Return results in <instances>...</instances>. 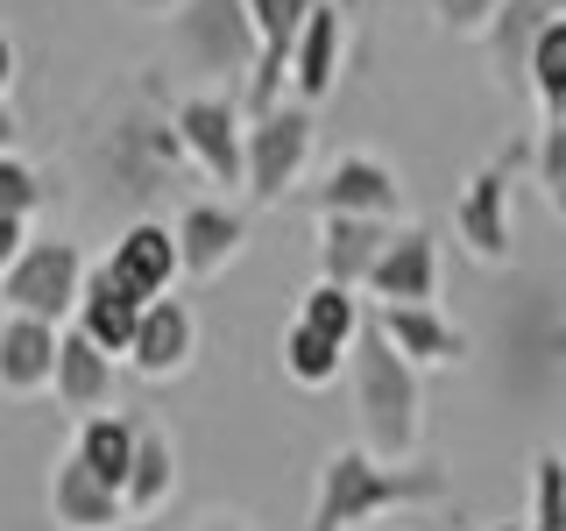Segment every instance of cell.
Listing matches in <instances>:
<instances>
[{
	"label": "cell",
	"instance_id": "f546056e",
	"mask_svg": "<svg viewBox=\"0 0 566 531\" xmlns=\"http://www.w3.org/2000/svg\"><path fill=\"white\" fill-rule=\"evenodd\" d=\"M495 8H503V0H432V14H439L447 35H489Z\"/></svg>",
	"mask_w": 566,
	"mask_h": 531
},
{
	"label": "cell",
	"instance_id": "52a82bcc",
	"mask_svg": "<svg viewBox=\"0 0 566 531\" xmlns=\"http://www.w3.org/2000/svg\"><path fill=\"white\" fill-rule=\"evenodd\" d=\"M170 128H177L185 156L212 177V185H248V128H241V106L227 100V93H191V100H177Z\"/></svg>",
	"mask_w": 566,
	"mask_h": 531
},
{
	"label": "cell",
	"instance_id": "74e56055",
	"mask_svg": "<svg viewBox=\"0 0 566 531\" xmlns=\"http://www.w3.org/2000/svg\"><path fill=\"white\" fill-rule=\"evenodd\" d=\"M559 354H566V333H559Z\"/></svg>",
	"mask_w": 566,
	"mask_h": 531
},
{
	"label": "cell",
	"instance_id": "836d02e7",
	"mask_svg": "<svg viewBox=\"0 0 566 531\" xmlns=\"http://www.w3.org/2000/svg\"><path fill=\"white\" fill-rule=\"evenodd\" d=\"M14 135L22 128H14V106H8V93H0V149H14Z\"/></svg>",
	"mask_w": 566,
	"mask_h": 531
},
{
	"label": "cell",
	"instance_id": "8fae6325",
	"mask_svg": "<svg viewBox=\"0 0 566 531\" xmlns=\"http://www.w3.org/2000/svg\"><path fill=\"white\" fill-rule=\"evenodd\" d=\"M191 354H199V319H191V305L170 298V291L149 298V312H142V326H135V347H128L135 376H149V383L185 376Z\"/></svg>",
	"mask_w": 566,
	"mask_h": 531
},
{
	"label": "cell",
	"instance_id": "603a6c76",
	"mask_svg": "<svg viewBox=\"0 0 566 531\" xmlns=\"http://www.w3.org/2000/svg\"><path fill=\"white\" fill-rule=\"evenodd\" d=\"M340 368H347V341L318 333L312 319H291V326H283V376L297 389H333Z\"/></svg>",
	"mask_w": 566,
	"mask_h": 531
},
{
	"label": "cell",
	"instance_id": "d6986e66",
	"mask_svg": "<svg viewBox=\"0 0 566 531\" xmlns=\"http://www.w3.org/2000/svg\"><path fill=\"white\" fill-rule=\"evenodd\" d=\"M376 319H382V333H389L403 354H411L418 368H453V362H468V333H460L439 305H376Z\"/></svg>",
	"mask_w": 566,
	"mask_h": 531
},
{
	"label": "cell",
	"instance_id": "ffe728a7",
	"mask_svg": "<svg viewBox=\"0 0 566 531\" xmlns=\"http://www.w3.org/2000/svg\"><path fill=\"white\" fill-rule=\"evenodd\" d=\"M106 262H114V270L128 277L142 298H164L170 283L185 277V248H177V227H156V220H135L128 235L114 241V256H106Z\"/></svg>",
	"mask_w": 566,
	"mask_h": 531
},
{
	"label": "cell",
	"instance_id": "5b68a950",
	"mask_svg": "<svg viewBox=\"0 0 566 531\" xmlns=\"http://www.w3.org/2000/svg\"><path fill=\"white\" fill-rule=\"evenodd\" d=\"M312 164V106H270V114L248 121V199L255 206H276L291 199V185L305 177Z\"/></svg>",
	"mask_w": 566,
	"mask_h": 531
},
{
	"label": "cell",
	"instance_id": "484cf974",
	"mask_svg": "<svg viewBox=\"0 0 566 531\" xmlns=\"http://www.w3.org/2000/svg\"><path fill=\"white\" fill-rule=\"evenodd\" d=\"M531 100L545 106V121L566 114V14H553L545 35L531 43Z\"/></svg>",
	"mask_w": 566,
	"mask_h": 531
},
{
	"label": "cell",
	"instance_id": "cb8c5ba5",
	"mask_svg": "<svg viewBox=\"0 0 566 531\" xmlns=\"http://www.w3.org/2000/svg\"><path fill=\"white\" fill-rule=\"evenodd\" d=\"M78 454L85 468L106 475L114 489H128V468H135V418H114V412H93L78 425Z\"/></svg>",
	"mask_w": 566,
	"mask_h": 531
},
{
	"label": "cell",
	"instance_id": "4316f807",
	"mask_svg": "<svg viewBox=\"0 0 566 531\" xmlns=\"http://www.w3.org/2000/svg\"><path fill=\"white\" fill-rule=\"evenodd\" d=\"M531 531H566V454H538L531 468Z\"/></svg>",
	"mask_w": 566,
	"mask_h": 531
},
{
	"label": "cell",
	"instance_id": "d4e9b609",
	"mask_svg": "<svg viewBox=\"0 0 566 531\" xmlns=\"http://www.w3.org/2000/svg\"><path fill=\"white\" fill-rule=\"evenodd\" d=\"M297 319H312L318 333H333V341H347L354 347V333H361V298H354V283H333V277H318L305 298H297Z\"/></svg>",
	"mask_w": 566,
	"mask_h": 531
},
{
	"label": "cell",
	"instance_id": "7402d4cb",
	"mask_svg": "<svg viewBox=\"0 0 566 531\" xmlns=\"http://www.w3.org/2000/svg\"><path fill=\"white\" fill-rule=\"evenodd\" d=\"M170 489H177V447H170V433L164 425H149V418H135V468H128V518H156V510L170 503Z\"/></svg>",
	"mask_w": 566,
	"mask_h": 531
},
{
	"label": "cell",
	"instance_id": "e575fe53",
	"mask_svg": "<svg viewBox=\"0 0 566 531\" xmlns=\"http://www.w3.org/2000/svg\"><path fill=\"white\" fill-rule=\"evenodd\" d=\"M206 531H248V524H234V518H206Z\"/></svg>",
	"mask_w": 566,
	"mask_h": 531
},
{
	"label": "cell",
	"instance_id": "5bb4252c",
	"mask_svg": "<svg viewBox=\"0 0 566 531\" xmlns=\"http://www.w3.org/2000/svg\"><path fill=\"white\" fill-rule=\"evenodd\" d=\"M57 341L64 333L35 312H8L0 319V389L8 397H35L57 383Z\"/></svg>",
	"mask_w": 566,
	"mask_h": 531
},
{
	"label": "cell",
	"instance_id": "d590c367",
	"mask_svg": "<svg viewBox=\"0 0 566 531\" xmlns=\"http://www.w3.org/2000/svg\"><path fill=\"white\" fill-rule=\"evenodd\" d=\"M120 531H156V524H149V518H128V524H120Z\"/></svg>",
	"mask_w": 566,
	"mask_h": 531
},
{
	"label": "cell",
	"instance_id": "7c38bea8",
	"mask_svg": "<svg viewBox=\"0 0 566 531\" xmlns=\"http://www.w3.org/2000/svg\"><path fill=\"white\" fill-rule=\"evenodd\" d=\"M305 199L318 212H376V220H397V212H403V185H397V170H389L382 156H340Z\"/></svg>",
	"mask_w": 566,
	"mask_h": 531
},
{
	"label": "cell",
	"instance_id": "1f68e13d",
	"mask_svg": "<svg viewBox=\"0 0 566 531\" xmlns=\"http://www.w3.org/2000/svg\"><path fill=\"white\" fill-rule=\"evenodd\" d=\"M120 8H128V14H142V22H170V14L185 8V0H120Z\"/></svg>",
	"mask_w": 566,
	"mask_h": 531
},
{
	"label": "cell",
	"instance_id": "d6a6232c",
	"mask_svg": "<svg viewBox=\"0 0 566 531\" xmlns=\"http://www.w3.org/2000/svg\"><path fill=\"white\" fill-rule=\"evenodd\" d=\"M14 85V43H8V29H0V93Z\"/></svg>",
	"mask_w": 566,
	"mask_h": 531
},
{
	"label": "cell",
	"instance_id": "83f0119b",
	"mask_svg": "<svg viewBox=\"0 0 566 531\" xmlns=\"http://www.w3.org/2000/svg\"><path fill=\"white\" fill-rule=\"evenodd\" d=\"M531 170H538V185H545V206L566 220V114L545 121L538 149H531Z\"/></svg>",
	"mask_w": 566,
	"mask_h": 531
},
{
	"label": "cell",
	"instance_id": "9a60e30c",
	"mask_svg": "<svg viewBox=\"0 0 566 531\" xmlns=\"http://www.w3.org/2000/svg\"><path fill=\"white\" fill-rule=\"evenodd\" d=\"M142 312H149V298H142L135 283L114 270V262H99V270H85V298H78V312H71V319H78V326L93 333L106 354H128Z\"/></svg>",
	"mask_w": 566,
	"mask_h": 531
},
{
	"label": "cell",
	"instance_id": "8992f818",
	"mask_svg": "<svg viewBox=\"0 0 566 531\" xmlns=\"http://www.w3.org/2000/svg\"><path fill=\"white\" fill-rule=\"evenodd\" d=\"M85 298V256L71 241H29L22 256L8 262V277H0V305L8 312H35V319H71Z\"/></svg>",
	"mask_w": 566,
	"mask_h": 531
},
{
	"label": "cell",
	"instance_id": "9c48e42d",
	"mask_svg": "<svg viewBox=\"0 0 566 531\" xmlns=\"http://www.w3.org/2000/svg\"><path fill=\"white\" fill-rule=\"evenodd\" d=\"M389 235L397 220H376V212H318V277L368 291V270L382 262Z\"/></svg>",
	"mask_w": 566,
	"mask_h": 531
},
{
	"label": "cell",
	"instance_id": "f1b7e54d",
	"mask_svg": "<svg viewBox=\"0 0 566 531\" xmlns=\"http://www.w3.org/2000/svg\"><path fill=\"white\" fill-rule=\"evenodd\" d=\"M35 206H43V177H35L14 149H0V212H8V220H29Z\"/></svg>",
	"mask_w": 566,
	"mask_h": 531
},
{
	"label": "cell",
	"instance_id": "3957f363",
	"mask_svg": "<svg viewBox=\"0 0 566 531\" xmlns=\"http://www.w3.org/2000/svg\"><path fill=\"white\" fill-rule=\"evenodd\" d=\"M170 58L191 79H255L262 64V29L248 0H185L170 14Z\"/></svg>",
	"mask_w": 566,
	"mask_h": 531
},
{
	"label": "cell",
	"instance_id": "ac0fdd59",
	"mask_svg": "<svg viewBox=\"0 0 566 531\" xmlns=\"http://www.w3.org/2000/svg\"><path fill=\"white\" fill-rule=\"evenodd\" d=\"M50 389H57V404L78 412V418H93V412L114 404V354H106L78 319H71L64 341H57V383H50Z\"/></svg>",
	"mask_w": 566,
	"mask_h": 531
},
{
	"label": "cell",
	"instance_id": "4fadbf2b",
	"mask_svg": "<svg viewBox=\"0 0 566 531\" xmlns=\"http://www.w3.org/2000/svg\"><path fill=\"white\" fill-rule=\"evenodd\" d=\"M248 8H255V29H262V64H255V79H248V114H270L283 100V85H291L297 29H305V14L318 0H248Z\"/></svg>",
	"mask_w": 566,
	"mask_h": 531
},
{
	"label": "cell",
	"instance_id": "6da1fadb",
	"mask_svg": "<svg viewBox=\"0 0 566 531\" xmlns=\"http://www.w3.org/2000/svg\"><path fill=\"white\" fill-rule=\"evenodd\" d=\"M347 376H354L361 447H376L382 460H411L418 433H424V383H418V362L382 333L376 312L361 319V333H354V347H347Z\"/></svg>",
	"mask_w": 566,
	"mask_h": 531
},
{
	"label": "cell",
	"instance_id": "8d00e7d4",
	"mask_svg": "<svg viewBox=\"0 0 566 531\" xmlns=\"http://www.w3.org/2000/svg\"><path fill=\"white\" fill-rule=\"evenodd\" d=\"M489 531H531V524H489Z\"/></svg>",
	"mask_w": 566,
	"mask_h": 531
},
{
	"label": "cell",
	"instance_id": "44dd1931",
	"mask_svg": "<svg viewBox=\"0 0 566 531\" xmlns=\"http://www.w3.org/2000/svg\"><path fill=\"white\" fill-rule=\"evenodd\" d=\"M248 241V220L227 206H185V220H177V248H185V277H220L227 262L241 256Z\"/></svg>",
	"mask_w": 566,
	"mask_h": 531
},
{
	"label": "cell",
	"instance_id": "30bf717a",
	"mask_svg": "<svg viewBox=\"0 0 566 531\" xmlns=\"http://www.w3.org/2000/svg\"><path fill=\"white\" fill-rule=\"evenodd\" d=\"M50 518L64 531H120L128 524V496H120L106 475L85 468V454L71 447L57 460V475H50Z\"/></svg>",
	"mask_w": 566,
	"mask_h": 531
},
{
	"label": "cell",
	"instance_id": "277c9868",
	"mask_svg": "<svg viewBox=\"0 0 566 531\" xmlns=\"http://www.w3.org/2000/svg\"><path fill=\"white\" fill-rule=\"evenodd\" d=\"M531 149H538V142L517 135L503 156H489V164L460 185V199H453V235H460V248H468L474 262H489V270H503L510 248H517V227H510V191H517V170L531 164Z\"/></svg>",
	"mask_w": 566,
	"mask_h": 531
},
{
	"label": "cell",
	"instance_id": "7a4b0ae2",
	"mask_svg": "<svg viewBox=\"0 0 566 531\" xmlns=\"http://www.w3.org/2000/svg\"><path fill=\"white\" fill-rule=\"evenodd\" d=\"M418 503H447V475L439 468H403V460H382L376 447H340L318 468L312 531H354V524H376L389 510H418Z\"/></svg>",
	"mask_w": 566,
	"mask_h": 531
},
{
	"label": "cell",
	"instance_id": "e0dca14e",
	"mask_svg": "<svg viewBox=\"0 0 566 531\" xmlns=\"http://www.w3.org/2000/svg\"><path fill=\"white\" fill-rule=\"evenodd\" d=\"M566 14V0H503L489 22V64L503 79V93H531V43L545 35V22Z\"/></svg>",
	"mask_w": 566,
	"mask_h": 531
},
{
	"label": "cell",
	"instance_id": "4dcf8cb0",
	"mask_svg": "<svg viewBox=\"0 0 566 531\" xmlns=\"http://www.w3.org/2000/svg\"><path fill=\"white\" fill-rule=\"evenodd\" d=\"M29 248V235H22V220H8V212H0V277H8V262L22 256Z\"/></svg>",
	"mask_w": 566,
	"mask_h": 531
},
{
	"label": "cell",
	"instance_id": "ba28073f",
	"mask_svg": "<svg viewBox=\"0 0 566 531\" xmlns=\"http://www.w3.org/2000/svg\"><path fill=\"white\" fill-rule=\"evenodd\" d=\"M368 298L376 305H432L439 298V235L432 227H397L382 262L368 270Z\"/></svg>",
	"mask_w": 566,
	"mask_h": 531
},
{
	"label": "cell",
	"instance_id": "2e32d148",
	"mask_svg": "<svg viewBox=\"0 0 566 531\" xmlns=\"http://www.w3.org/2000/svg\"><path fill=\"white\" fill-rule=\"evenodd\" d=\"M340 50H347V14H340V0H318V8L305 14V29H297V50H291V93L305 106H318L333 93Z\"/></svg>",
	"mask_w": 566,
	"mask_h": 531
}]
</instances>
